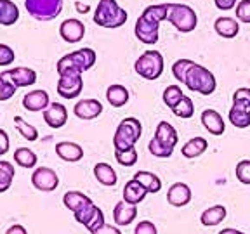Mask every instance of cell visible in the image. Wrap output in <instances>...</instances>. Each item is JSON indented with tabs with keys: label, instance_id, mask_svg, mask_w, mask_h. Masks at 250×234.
Returning a JSON list of instances; mask_svg holds the SVG:
<instances>
[{
	"label": "cell",
	"instance_id": "obj_32",
	"mask_svg": "<svg viewBox=\"0 0 250 234\" xmlns=\"http://www.w3.org/2000/svg\"><path fill=\"white\" fill-rule=\"evenodd\" d=\"M14 176H16L14 165H11L5 160H0V193H5L12 186Z\"/></svg>",
	"mask_w": 250,
	"mask_h": 234
},
{
	"label": "cell",
	"instance_id": "obj_42",
	"mask_svg": "<svg viewBox=\"0 0 250 234\" xmlns=\"http://www.w3.org/2000/svg\"><path fill=\"white\" fill-rule=\"evenodd\" d=\"M16 59V54L11 47L5 43H0V66H9Z\"/></svg>",
	"mask_w": 250,
	"mask_h": 234
},
{
	"label": "cell",
	"instance_id": "obj_17",
	"mask_svg": "<svg viewBox=\"0 0 250 234\" xmlns=\"http://www.w3.org/2000/svg\"><path fill=\"white\" fill-rule=\"evenodd\" d=\"M228 118H229V121L236 129H247V127H250V102H242V101L233 102L229 113H228Z\"/></svg>",
	"mask_w": 250,
	"mask_h": 234
},
{
	"label": "cell",
	"instance_id": "obj_47",
	"mask_svg": "<svg viewBox=\"0 0 250 234\" xmlns=\"http://www.w3.org/2000/svg\"><path fill=\"white\" fill-rule=\"evenodd\" d=\"M90 234H122V233H120V229H118V227L109 226V224L104 222L101 227H98V229L94 231V233H90Z\"/></svg>",
	"mask_w": 250,
	"mask_h": 234
},
{
	"label": "cell",
	"instance_id": "obj_21",
	"mask_svg": "<svg viewBox=\"0 0 250 234\" xmlns=\"http://www.w3.org/2000/svg\"><path fill=\"white\" fill-rule=\"evenodd\" d=\"M137 217V207L136 205H129L122 199L117 203L113 208V220L117 226H130Z\"/></svg>",
	"mask_w": 250,
	"mask_h": 234
},
{
	"label": "cell",
	"instance_id": "obj_28",
	"mask_svg": "<svg viewBox=\"0 0 250 234\" xmlns=\"http://www.w3.org/2000/svg\"><path fill=\"white\" fill-rule=\"evenodd\" d=\"M226 214H228L226 207H223V205H214V207L207 208V210L203 212L202 217H200V222H202L205 227L219 226V224L226 218Z\"/></svg>",
	"mask_w": 250,
	"mask_h": 234
},
{
	"label": "cell",
	"instance_id": "obj_11",
	"mask_svg": "<svg viewBox=\"0 0 250 234\" xmlns=\"http://www.w3.org/2000/svg\"><path fill=\"white\" fill-rule=\"evenodd\" d=\"M73 215H75V220H77L78 224L85 226L87 229H89V233H94L98 227H101L103 224H104V214H103L101 208L94 205V201L85 203V205H83L80 210L75 212Z\"/></svg>",
	"mask_w": 250,
	"mask_h": 234
},
{
	"label": "cell",
	"instance_id": "obj_2",
	"mask_svg": "<svg viewBox=\"0 0 250 234\" xmlns=\"http://www.w3.org/2000/svg\"><path fill=\"white\" fill-rule=\"evenodd\" d=\"M127 18V11L118 5L117 0H99L92 20L103 28H120L125 24Z\"/></svg>",
	"mask_w": 250,
	"mask_h": 234
},
{
	"label": "cell",
	"instance_id": "obj_9",
	"mask_svg": "<svg viewBox=\"0 0 250 234\" xmlns=\"http://www.w3.org/2000/svg\"><path fill=\"white\" fill-rule=\"evenodd\" d=\"M158 31H160V21L153 18L148 9H145L143 14L139 16V20L136 21V26H134V33H136L137 40L146 43V45H155L158 42Z\"/></svg>",
	"mask_w": 250,
	"mask_h": 234
},
{
	"label": "cell",
	"instance_id": "obj_5",
	"mask_svg": "<svg viewBox=\"0 0 250 234\" xmlns=\"http://www.w3.org/2000/svg\"><path fill=\"white\" fill-rule=\"evenodd\" d=\"M96 59H98L96 52L92 49H89V47H83V49H78V51L62 56L58 61V64H56V71H58V75L64 73L68 70L83 73V71L90 70L96 64Z\"/></svg>",
	"mask_w": 250,
	"mask_h": 234
},
{
	"label": "cell",
	"instance_id": "obj_26",
	"mask_svg": "<svg viewBox=\"0 0 250 234\" xmlns=\"http://www.w3.org/2000/svg\"><path fill=\"white\" fill-rule=\"evenodd\" d=\"M129 90L125 89L124 85H120V83H113V85H109L108 89H106V99H108V102L113 108H122V106H125L127 102H129Z\"/></svg>",
	"mask_w": 250,
	"mask_h": 234
},
{
	"label": "cell",
	"instance_id": "obj_4",
	"mask_svg": "<svg viewBox=\"0 0 250 234\" xmlns=\"http://www.w3.org/2000/svg\"><path fill=\"white\" fill-rule=\"evenodd\" d=\"M184 85L191 90V92H198L202 96H210L215 90V87H217V82H215V77L210 70H207L205 66L195 62L188 70Z\"/></svg>",
	"mask_w": 250,
	"mask_h": 234
},
{
	"label": "cell",
	"instance_id": "obj_35",
	"mask_svg": "<svg viewBox=\"0 0 250 234\" xmlns=\"http://www.w3.org/2000/svg\"><path fill=\"white\" fill-rule=\"evenodd\" d=\"M183 98H184V94H183V90H181L179 85H168L167 89L164 90V102L170 109L176 108Z\"/></svg>",
	"mask_w": 250,
	"mask_h": 234
},
{
	"label": "cell",
	"instance_id": "obj_33",
	"mask_svg": "<svg viewBox=\"0 0 250 234\" xmlns=\"http://www.w3.org/2000/svg\"><path fill=\"white\" fill-rule=\"evenodd\" d=\"M37 155L28 148H18L14 151V161L23 168H33L37 165Z\"/></svg>",
	"mask_w": 250,
	"mask_h": 234
},
{
	"label": "cell",
	"instance_id": "obj_12",
	"mask_svg": "<svg viewBox=\"0 0 250 234\" xmlns=\"http://www.w3.org/2000/svg\"><path fill=\"white\" fill-rule=\"evenodd\" d=\"M31 184L35 189L42 193H52L59 186V177L52 168L49 167H39L35 168L33 176H31Z\"/></svg>",
	"mask_w": 250,
	"mask_h": 234
},
{
	"label": "cell",
	"instance_id": "obj_6",
	"mask_svg": "<svg viewBox=\"0 0 250 234\" xmlns=\"http://www.w3.org/2000/svg\"><path fill=\"white\" fill-rule=\"evenodd\" d=\"M167 21L181 33H189L198 24V16L195 9L186 4H168Z\"/></svg>",
	"mask_w": 250,
	"mask_h": 234
},
{
	"label": "cell",
	"instance_id": "obj_23",
	"mask_svg": "<svg viewBox=\"0 0 250 234\" xmlns=\"http://www.w3.org/2000/svg\"><path fill=\"white\" fill-rule=\"evenodd\" d=\"M214 30L219 37L223 39H234V37L240 33V24L234 18H228V16H223V18H217L214 23Z\"/></svg>",
	"mask_w": 250,
	"mask_h": 234
},
{
	"label": "cell",
	"instance_id": "obj_8",
	"mask_svg": "<svg viewBox=\"0 0 250 234\" xmlns=\"http://www.w3.org/2000/svg\"><path fill=\"white\" fill-rule=\"evenodd\" d=\"M28 14L37 21H52L62 11V0H24Z\"/></svg>",
	"mask_w": 250,
	"mask_h": 234
},
{
	"label": "cell",
	"instance_id": "obj_40",
	"mask_svg": "<svg viewBox=\"0 0 250 234\" xmlns=\"http://www.w3.org/2000/svg\"><path fill=\"white\" fill-rule=\"evenodd\" d=\"M236 179L245 186H250V160H242L236 163Z\"/></svg>",
	"mask_w": 250,
	"mask_h": 234
},
{
	"label": "cell",
	"instance_id": "obj_46",
	"mask_svg": "<svg viewBox=\"0 0 250 234\" xmlns=\"http://www.w3.org/2000/svg\"><path fill=\"white\" fill-rule=\"evenodd\" d=\"M214 2L219 11H231V9L236 7V2H238V0H214Z\"/></svg>",
	"mask_w": 250,
	"mask_h": 234
},
{
	"label": "cell",
	"instance_id": "obj_49",
	"mask_svg": "<svg viewBox=\"0 0 250 234\" xmlns=\"http://www.w3.org/2000/svg\"><path fill=\"white\" fill-rule=\"evenodd\" d=\"M217 234H245V233H242V231H238V229H233V227H226V229L219 231Z\"/></svg>",
	"mask_w": 250,
	"mask_h": 234
},
{
	"label": "cell",
	"instance_id": "obj_25",
	"mask_svg": "<svg viewBox=\"0 0 250 234\" xmlns=\"http://www.w3.org/2000/svg\"><path fill=\"white\" fill-rule=\"evenodd\" d=\"M207 148H208V140L205 139V137H193V139H189L186 144L181 148V155H183L184 158L193 160V158L202 156L203 153L207 151Z\"/></svg>",
	"mask_w": 250,
	"mask_h": 234
},
{
	"label": "cell",
	"instance_id": "obj_48",
	"mask_svg": "<svg viewBox=\"0 0 250 234\" xmlns=\"http://www.w3.org/2000/svg\"><path fill=\"white\" fill-rule=\"evenodd\" d=\"M5 234H28V231L24 229V226H21V224H14V226H11L5 231Z\"/></svg>",
	"mask_w": 250,
	"mask_h": 234
},
{
	"label": "cell",
	"instance_id": "obj_15",
	"mask_svg": "<svg viewBox=\"0 0 250 234\" xmlns=\"http://www.w3.org/2000/svg\"><path fill=\"white\" fill-rule=\"evenodd\" d=\"M191 198H193L191 189H189V186H188V184H184V182L172 184V186L168 187V191H167L168 205H172V207H176V208L186 207L188 203L191 201Z\"/></svg>",
	"mask_w": 250,
	"mask_h": 234
},
{
	"label": "cell",
	"instance_id": "obj_7",
	"mask_svg": "<svg viewBox=\"0 0 250 234\" xmlns=\"http://www.w3.org/2000/svg\"><path fill=\"white\" fill-rule=\"evenodd\" d=\"M134 70L145 80H156L164 73V56L158 51H146L139 56Z\"/></svg>",
	"mask_w": 250,
	"mask_h": 234
},
{
	"label": "cell",
	"instance_id": "obj_14",
	"mask_svg": "<svg viewBox=\"0 0 250 234\" xmlns=\"http://www.w3.org/2000/svg\"><path fill=\"white\" fill-rule=\"evenodd\" d=\"M43 121L51 129H61L68 121V109L61 102H51L49 108L43 111Z\"/></svg>",
	"mask_w": 250,
	"mask_h": 234
},
{
	"label": "cell",
	"instance_id": "obj_20",
	"mask_svg": "<svg viewBox=\"0 0 250 234\" xmlns=\"http://www.w3.org/2000/svg\"><path fill=\"white\" fill-rule=\"evenodd\" d=\"M56 155L64 161H80L83 158V148L77 142H70V140H62L56 144Z\"/></svg>",
	"mask_w": 250,
	"mask_h": 234
},
{
	"label": "cell",
	"instance_id": "obj_36",
	"mask_svg": "<svg viewBox=\"0 0 250 234\" xmlns=\"http://www.w3.org/2000/svg\"><path fill=\"white\" fill-rule=\"evenodd\" d=\"M172 113L176 115L177 118H183V120H188V118H191L193 113H195V104H193V101L188 96H184L183 99H181V102L176 106V108L172 109Z\"/></svg>",
	"mask_w": 250,
	"mask_h": 234
},
{
	"label": "cell",
	"instance_id": "obj_27",
	"mask_svg": "<svg viewBox=\"0 0 250 234\" xmlns=\"http://www.w3.org/2000/svg\"><path fill=\"white\" fill-rule=\"evenodd\" d=\"M94 177L98 179L99 184L108 186V187L117 186V182H118L117 172H115V168L108 163H98L96 165V167H94Z\"/></svg>",
	"mask_w": 250,
	"mask_h": 234
},
{
	"label": "cell",
	"instance_id": "obj_39",
	"mask_svg": "<svg viewBox=\"0 0 250 234\" xmlns=\"http://www.w3.org/2000/svg\"><path fill=\"white\" fill-rule=\"evenodd\" d=\"M137 151L136 148L125 149V151H115V160L122 165V167H132L137 163Z\"/></svg>",
	"mask_w": 250,
	"mask_h": 234
},
{
	"label": "cell",
	"instance_id": "obj_16",
	"mask_svg": "<svg viewBox=\"0 0 250 234\" xmlns=\"http://www.w3.org/2000/svg\"><path fill=\"white\" fill-rule=\"evenodd\" d=\"M73 113L80 120H94L103 113V104L98 99H82L75 104Z\"/></svg>",
	"mask_w": 250,
	"mask_h": 234
},
{
	"label": "cell",
	"instance_id": "obj_18",
	"mask_svg": "<svg viewBox=\"0 0 250 234\" xmlns=\"http://www.w3.org/2000/svg\"><path fill=\"white\" fill-rule=\"evenodd\" d=\"M200 120H202L203 129L207 130L208 134H212V136H223L224 130H226V123H224L223 117L215 109H205L202 117H200Z\"/></svg>",
	"mask_w": 250,
	"mask_h": 234
},
{
	"label": "cell",
	"instance_id": "obj_38",
	"mask_svg": "<svg viewBox=\"0 0 250 234\" xmlns=\"http://www.w3.org/2000/svg\"><path fill=\"white\" fill-rule=\"evenodd\" d=\"M193 64H195V62H193L191 59H179V61H176L172 64V75H174V78H176L177 82L184 83L188 70H189Z\"/></svg>",
	"mask_w": 250,
	"mask_h": 234
},
{
	"label": "cell",
	"instance_id": "obj_44",
	"mask_svg": "<svg viewBox=\"0 0 250 234\" xmlns=\"http://www.w3.org/2000/svg\"><path fill=\"white\" fill-rule=\"evenodd\" d=\"M242 101V102H250V89L242 87V89H236L233 92V102Z\"/></svg>",
	"mask_w": 250,
	"mask_h": 234
},
{
	"label": "cell",
	"instance_id": "obj_10",
	"mask_svg": "<svg viewBox=\"0 0 250 234\" xmlns=\"http://www.w3.org/2000/svg\"><path fill=\"white\" fill-rule=\"evenodd\" d=\"M56 90L61 98L64 99H75L78 98L83 90V80H82V73L80 71H73L68 70L64 73L59 75L58 85Z\"/></svg>",
	"mask_w": 250,
	"mask_h": 234
},
{
	"label": "cell",
	"instance_id": "obj_30",
	"mask_svg": "<svg viewBox=\"0 0 250 234\" xmlns=\"http://www.w3.org/2000/svg\"><path fill=\"white\" fill-rule=\"evenodd\" d=\"M134 179H136L141 186L145 187L146 191H148V195H149V193H151V195H155V193H160L162 180H160V177L155 176L153 172L141 170V172H137L136 176H134Z\"/></svg>",
	"mask_w": 250,
	"mask_h": 234
},
{
	"label": "cell",
	"instance_id": "obj_13",
	"mask_svg": "<svg viewBox=\"0 0 250 234\" xmlns=\"http://www.w3.org/2000/svg\"><path fill=\"white\" fill-rule=\"evenodd\" d=\"M59 35L64 42L68 43H77L83 39L85 35V24L80 20H75V18H70V20H64L59 26Z\"/></svg>",
	"mask_w": 250,
	"mask_h": 234
},
{
	"label": "cell",
	"instance_id": "obj_43",
	"mask_svg": "<svg viewBox=\"0 0 250 234\" xmlns=\"http://www.w3.org/2000/svg\"><path fill=\"white\" fill-rule=\"evenodd\" d=\"M134 234H158V231H156V226L153 222L141 220L136 226V229H134Z\"/></svg>",
	"mask_w": 250,
	"mask_h": 234
},
{
	"label": "cell",
	"instance_id": "obj_3",
	"mask_svg": "<svg viewBox=\"0 0 250 234\" xmlns=\"http://www.w3.org/2000/svg\"><path fill=\"white\" fill-rule=\"evenodd\" d=\"M141 134H143V127H141V121L137 118H124L118 123L113 136L115 151H125V149L136 148L137 140L141 139Z\"/></svg>",
	"mask_w": 250,
	"mask_h": 234
},
{
	"label": "cell",
	"instance_id": "obj_22",
	"mask_svg": "<svg viewBox=\"0 0 250 234\" xmlns=\"http://www.w3.org/2000/svg\"><path fill=\"white\" fill-rule=\"evenodd\" d=\"M49 94L45 90H31L23 98V106L28 111H45L49 108Z\"/></svg>",
	"mask_w": 250,
	"mask_h": 234
},
{
	"label": "cell",
	"instance_id": "obj_19",
	"mask_svg": "<svg viewBox=\"0 0 250 234\" xmlns=\"http://www.w3.org/2000/svg\"><path fill=\"white\" fill-rule=\"evenodd\" d=\"M5 75L9 77L12 83H14L18 89L20 87H30L37 82V73L35 70L26 66H20V68H12V70H5Z\"/></svg>",
	"mask_w": 250,
	"mask_h": 234
},
{
	"label": "cell",
	"instance_id": "obj_41",
	"mask_svg": "<svg viewBox=\"0 0 250 234\" xmlns=\"http://www.w3.org/2000/svg\"><path fill=\"white\" fill-rule=\"evenodd\" d=\"M236 20L242 23H250V0H240L236 4Z\"/></svg>",
	"mask_w": 250,
	"mask_h": 234
},
{
	"label": "cell",
	"instance_id": "obj_34",
	"mask_svg": "<svg viewBox=\"0 0 250 234\" xmlns=\"http://www.w3.org/2000/svg\"><path fill=\"white\" fill-rule=\"evenodd\" d=\"M14 127L18 129V132L21 134V137L30 140V142L39 139V130H37L33 125L26 123V121L23 120V117H14Z\"/></svg>",
	"mask_w": 250,
	"mask_h": 234
},
{
	"label": "cell",
	"instance_id": "obj_1",
	"mask_svg": "<svg viewBox=\"0 0 250 234\" xmlns=\"http://www.w3.org/2000/svg\"><path fill=\"white\" fill-rule=\"evenodd\" d=\"M177 142H179L177 130L168 121H160L156 125L155 137L149 140L148 151L156 158H170Z\"/></svg>",
	"mask_w": 250,
	"mask_h": 234
},
{
	"label": "cell",
	"instance_id": "obj_24",
	"mask_svg": "<svg viewBox=\"0 0 250 234\" xmlns=\"http://www.w3.org/2000/svg\"><path fill=\"white\" fill-rule=\"evenodd\" d=\"M146 195H148V191L134 177L124 187V201L129 203V205H139L146 198Z\"/></svg>",
	"mask_w": 250,
	"mask_h": 234
},
{
	"label": "cell",
	"instance_id": "obj_31",
	"mask_svg": "<svg viewBox=\"0 0 250 234\" xmlns=\"http://www.w3.org/2000/svg\"><path fill=\"white\" fill-rule=\"evenodd\" d=\"M89 201H92V199L80 191H68L66 195L62 196V205H64L70 212H73V214L77 210H80V208Z\"/></svg>",
	"mask_w": 250,
	"mask_h": 234
},
{
	"label": "cell",
	"instance_id": "obj_37",
	"mask_svg": "<svg viewBox=\"0 0 250 234\" xmlns=\"http://www.w3.org/2000/svg\"><path fill=\"white\" fill-rule=\"evenodd\" d=\"M18 90V87L9 80V77L5 75V71L0 73V102L9 101Z\"/></svg>",
	"mask_w": 250,
	"mask_h": 234
},
{
	"label": "cell",
	"instance_id": "obj_45",
	"mask_svg": "<svg viewBox=\"0 0 250 234\" xmlns=\"http://www.w3.org/2000/svg\"><path fill=\"white\" fill-rule=\"evenodd\" d=\"M9 148H11V140H9L7 132L0 129V156H4L9 151Z\"/></svg>",
	"mask_w": 250,
	"mask_h": 234
},
{
	"label": "cell",
	"instance_id": "obj_29",
	"mask_svg": "<svg viewBox=\"0 0 250 234\" xmlns=\"http://www.w3.org/2000/svg\"><path fill=\"white\" fill-rule=\"evenodd\" d=\"M20 20V9L11 0H0V24L2 26H12Z\"/></svg>",
	"mask_w": 250,
	"mask_h": 234
}]
</instances>
